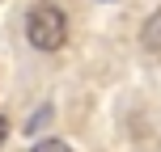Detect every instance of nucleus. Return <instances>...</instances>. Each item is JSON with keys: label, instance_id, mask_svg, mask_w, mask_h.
Instances as JSON below:
<instances>
[{"label": "nucleus", "instance_id": "nucleus-1", "mask_svg": "<svg viewBox=\"0 0 161 152\" xmlns=\"http://www.w3.org/2000/svg\"><path fill=\"white\" fill-rule=\"evenodd\" d=\"M25 42L42 55H55L68 42V13L55 0H38V4L25 13Z\"/></svg>", "mask_w": 161, "mask_h": 152}, {"label": "nucleus", "instance_id": "nucleus-2", "mask_svg": "<svg viewBox=\"0 0 161 152\" xmlns=\"http://www.w3.org/2000/svg\"><path fill=\"white\" fill-rule=\"evenodd\" d=\"M140 47H144L148 55H161V4L144 17V25H140Z\"/></svg>", "mask_w": 161, "mask_h": 152}, {"label": "nucleus", "instance_id": "nucleus-3", "mask_svg": "<svg viewBox=\"0 0 161 152\" xmlns=\"http://www.w3.org/2000/svg\"><path fill=\"white\" fill-rule=\"evenodd\" d=\"M51 118H55V110H51V106H47V102H42V106H38V110H34V114H30V118H25V135H42V127H47V123H51Z\"/></svg>", "mask_w": 161, "mask_h": 152}, {"label": "nucleus", "instance_id": "nucleus-4", "mask_svg": "<svg viewBox=\"0 0 161 152\" xmlns=\"http://www.w3.org/2000/svg\"><path fill=\"white\" fill-rule=\"evenodd\" d=\"M30 152H72V148H68L59 135H42L38 144H30Z\"/></svg>", "mask_w": 161, "mask_h": 152}, {"label": "nucleus", "instance_id": "nucleus-5", "mask_svg": "<svg viewBox=\"0 0 161 152\" xmlns=\"http://www.w3.org/2000/svg\"><path fill=\"white\" fill-rule=\"evenodd\" d=\"M4 139H8V114H0V148H4Z\"/></svg>", "mask_w": 161, "mask_h": 152}]
</instances>
